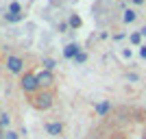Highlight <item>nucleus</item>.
Masks as SVG:
<instances>
[{
  "label": "nucleus",
  "instance_id": "17",
  "mask_svg": "<svg viewBox=\"0 0 146 139\" xmlns=\"http://www.w3.org/2000/svg\"><path fill=\"white\" fill-rule=\"evenodd\" d=\"M140 57H142V59H146V46H142V48H140Z\"/></svg>",
  "mask_w": 146,
  "mask_h": 139
},
{
  "label": "nucleus",
  "instance_id": "16",
  "mask_svg": "<svg viewBox=\"0 0 146 139\" xmlns=\"http://www.w3.org/2000/svg\"><path fill=\"white\" fill-rule=\"evenodd\" d=\"M5 139H20V137H18V133H13V130H7Z\"/></svg>",
  "mask_w": 146,
  "mask_h": 139
},
{
  "label": "nucleus",
  "instance_id": "3",
  "mask_svg": "<svg viewBox=\"0 0 146 139\" xmlns=\"http://www.w3.org/2000/svg\"><path fill=\"white\" fill-rule=\"evenodd\" d=\"M37 83H39V89L52 87V85H55V76H52V72H48V70H42V72H37Z\"/></svg>",
  "mask_w": 146,
  "mask_h": 139
},
{
  "label": "nucleus",
  "instance_id": "13",
  "mask_svg": "<svg viewBox=\"0 0 146 139\" xmlns=\"http://www.w3.org/2000/svg\"><path fill=\"white\" fill-rule=\"evenodd\" d=\"M74 61H76V63H85V61H87V55H85V52H79V55L74 57Z\"/></svg>",
  "mask_w": 146,
  "mask_h": 139
},
{
  "label": "nucleus",
  "instance_id": "2",
  "mask_svg": "<svg viewBox=\"0 0 146 139\" xmlns=\"http://www.w3.org/2000/svg\"><path fill=\"white\" fill-rule=\"evenodd\" d=\"M33 107L39 111H46L52 107V94L50 91H42V94H37L35 98H33Z\"/></svg>",
  "mask_w": 146,
  "mask_h": 139
},
{
  "label": "nucleus",
  "instance_id": "14",
  "mask_svg": "<svg viewBox=\"0 0 146 139\" xmlns=\"http://www.w3.org/2000/svg\"><path fill=\"white\" fill-rule=\"evenodd\" d=\"M7 20H9V22H18V20H22V13H20V15H13V13H7Z\"/></svg>",
  "mask_w": 146,
  "mask_h": 139
},
{
  "label": "nucleus",
  "instance_id": "20",
  "mask_svg": "<svg viewBox=\"0 0 146 139\" xmlns=\"http://www.w3.org/2000/svg\"><path fill=\"white\" fill-rule=\"evenodd\" d=\"M90 139H96V137H90Z\"/></svg>",
  "mask_w": 146,
  "mask_h": 139
},
{
  "label": "nucleus",
  "instance_id": "9",
  "mask_svg": "<svg viewBox=\"0 0 146 139\" xmlns=\"http://www.w3.org/2000/svg\"><path fill=\"white\" fill-rule=\"evenodd\" d=\"M20 11H22L20 2H11V5H9V13H13V15H20Z\"/></svg>",
  "mask_w": 146,
  "mask_h": 139
},
{
  "label": "nucleus",
  "instance_id": "4",
  "mask_svg": "<svg viewBox=\"0 0 146 139\" xmlns=\"http://www.w3.org/2000/svg\"><path fill=\"white\" fill-rule=\"evenodd\" d=\"M7 67H9V72L20 74L22 67H24V61L20 59V57H9V59H7Z\"/></svg>",
  "mask_w": 146,
  "mask_h": 139
},
{
  "label": "nucleus",
  "instance_id": "6",
  "mask_svg": "<svg viewBox=\"0 0 146 139\" xmlns=\"http://www.w3.org/2000/svg\"><path fill=\"white\" fill-rule=\"evenodd\" d=\"M46 130H48V135H61L63 133V124L61 122H50L46 126Z\"/></svg>",
  "mask_w": 146,
  "mask_h": 139
},
{
  "label": "nucleus",
  "instance_id": "18",
  "mask_svg": "<svg viewBox=\"0 0 146 139\" xmlns=\"http://www.w3.org/2000/svg\"><path fill=\"white\" fill-rule=\"evenodd\" d=\"M140 35H142V37H146V26H144V28H140Z\"/></svg>",
  "mask_w": 146,
  "mask_h": 139
},
{
  "label": "nucleus",
  "instance_id": "11",
  "mask_svg": "<svg viewBox=\"0 0 146 139\" xmlns=\"http://www.w3.org/2000/svg\"><path fill=\"white\" fill-rule=\"evenodd\" d=\"M68 24L72 26V28H79L81 26V18L79 15H70V22H68Z\"/></svg>",
  "mask_w": 146,
  "mask_h": 139
},
{
  "label": "nucleus",
  "instance_id": "8",
  "mask_svg": "<svg viewBox=\"0 0 146 139\" xmlns=\"http://www.w3.org/2000/svg\"><path fill=\"white\" fill-rule=\"evenodd\" d=\"M135 18H137V15H135V11H131V9H129V11H124V15H122V20H124L127 24L135 22Z\"/></svg>",
  "mask_w": 146,
  "mask_h": 139
},
{
  "label": "nucleus",
  "instance_id": "1",
  "mask_svg": "<svg viewBox=\"0 0 146 139\" xmlns=\"http://www.w3.org/2000/svg\"><path fill=\"white\" fill-rule=\"evenodd\" d=\"M20 87H22L26 94H35V91L39 89V83H37V74L26 72L24 76H22V80H20Z\"/></svg>",
  "mask_w": 146,
  "mask_h": 139
},
{
  "label": "nucleus",
  "instance_id": "10",
  "mask_svg": "<svg viewBox=\"0 0 146 139\" xmlns=\"http://www.w3.org/2000/svg\"><path fill=\"white\" fill-rule=\"evenodd\" d=\"M9 122H11V117H9V113H5V111H2V113H0V126H9Z\"/></svg>",
  "mask_w": 146,
  "mask_h": 139
},
{
  "label": "nucleus",
  "instance_id": "15",
  "mask_svg": "<svg viewBox=\"0 0 146 139\" xmlns=\"http://www.w3.org/2000/svg\"><path fill=\"white\" fill-rule=\"evenodd\" d=\"M140 39H142L140 33H133V35H131V43H140Z\"/></svg>",
  "mask_w": 146,
  "mask_h": 139
},
{
  "label": "nucleus",
  "instance_id": "5",
  "mask_svg": "<svg viewBox=\"0 0 146 139\" xmlns=\"http://www.w3.org/2000/svg\"><path fill=\"white\" fill-rule=\"evenodd\" d=\"M79 52H81V48L76 46V43H68L66 50H63V57H66V59H74Z\"/></svg>",
  "mask_w": 146,
  "mask_h": 139
},
{
  "label": "nucleus",
  "instance_id": "7",
  "mask_svg": "<svg viewBox=\"0 0 146 139\" xmlns=\"http://www.w3.org/2000/svg\"><path fill=\"white\" fill-rule=\"evenodd\" d=\"M109 109H111V102H109V100H105V102H100L96 107V113L98 115H107V113H109Z\"/></svg>",
  "mask_w": 146,
  "mask_h": 139
},
{
  "label": "nucleus",
  "instance_id": "19",
  "mask_svg": "<svg viewBox=\"0 0 146 139\" xmlns=\"http://www.w3.org/2000/svg\"><path fill=\"white\" fill-rule=\"evenodd\" d=\"M135 5H144V0H133Z\"/></svg>",
  "mask_w": 146,
  "mask_h": 139
},
{
  "label": "nucleus",
  "instance_id": "12",
  "mask_svg": "<svg viewBox=\"0 0 146 139\" xmlns=\"http://www.w3.org/2000/svg\"><path fill=\"white\" fill-rule=\"evenodd\" d=\"M55 65H57V63H55L52 59H44V70H48V72H50V70H52Z\"/></svg>",
  "mask_w": 146,
  "mask_h": 139
}]
</instances>
